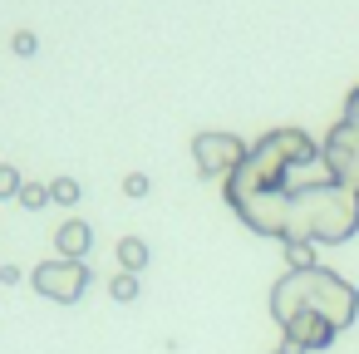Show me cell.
I'll return each instance as SVG.
<instances>
[{
  "instance_id": "8fae6325",
  "label": "cell",
  "mask_w": 359,
  "mask_h": 354,
  "mask_svg": "<svg viewBox=\"0 0 359 354\" xmlns=\"http://www.w3.org/2000/svg\"><path fill=\"white\" fill-rule=\"evenodd\" d=\"M138 290H143V285H138V275H133V271H118V275L109 280V295H114V300H123V305H128V300H138Z\"/></svg>"
},
{
  "instance_id": "ac0fdd59",
  "label": "cell",
  "mask_w": 359,
  "mask_h": 354,
  "mask_svg": "<svg viewBox=\"0 0 359 354\" xmlns=\"http://www.w3.org/2000/svg\"><path fill=\"white\" fill-rule=\"evenodd\" d=\"M271 354H295V349H290V344H280V349H271Z\"/></svg>"
},
{
  "instance_id": "52a82bcc",
  "label": "cell",
  "mask_w": 359,
  "mask_h": 354,
  "mask_svg": "<svg viewBox=\"0 0 359 354\" xmlns=\"http://www.w3.org/2000/svg\"><path fill=\"white\" fill-rule=\"evenodd\" d=\"M89 246H94L89 222H79V217L60 222V231H55V251H60L65 261H84V256H89Z\"/></svg>"
},
{
  "instance_id": "2e32d148",
  "label": "cell",
  "mask_w": 359,
  "mask_h": 354,
  "mask_svg": "<svg viewBox=\"0 0 359 354\" xmlns=\"http://www.w3.org/2000/svg\"><path fill=\"white\" fill-rule=\"evenodd\" d=\"M344 123L359 128V89H349V99H344Z\"/></svg>"
},
{
  "instance_id": "6da1fadb",
  "label": "cell",
  "mask_w": 359,
  "mask_h": 354,
  "mask_svg": "<svg viewBox=\"0 0 359 354\" xmlns=\"http://www.w3.org/2000/svg\"><path fill=\"white\" fill-rule=\"evenodd\" d=\"M359 231V192L339 182H310V187H285V241H315V246H339Z\"/></svg>"
},
{
  "instance_id": "7a4b0ae2",
  "label": "cell",
  "mask_w": 359,
  "mask_h": 354,
  "mask_svg": "<svg viewBox=\"0 0 359 354\" xmlns=\"http://www.w3.org/2000/svg\"><path fill=\"white\" fill-rule=\"evenodd\" d=\"M295 310H315L334 329H349L354 315H359V290L344 275L325 271V266H315V271H285L271 285V315H276V325H285Z\"/></svg>"
},
{
  "instance_id": "5b68a950",
  "label": "cell",
  "mask_w": 359,
  "mask_h": 354,
  "mask_svg": "<svg viewBox=\"0 0 359 354\" xmlns=\"http://www.w3.org/2000/svg\"><path fill=\"white\" fill-rule=\"evenodd\" d=\"M320 158H325V168H330V177H334L339 187L359 192V128H354V123L339 118V123L325 133Z\"/></svg>"
},
{
  "instance_id": "30bf717a",
  "label": "cell",
  "mask_w": 359,
  "mask_h": 354,
  "mask_svg": "<svg viewBox=\"0 0 359 354\" xmlns=\"http://www.w3.org/2000/svg\"><path fill=\"white\" fill-rule=\"evenodd\" d=\"M79 197H84V187H79L74 177H55V182H50V202H60V207H74Z\"/></svg>"
},
{
  "instance_id": "4fadbf2b",
  "label": "cell",
  "mask_w": 359,
  "mask_h": 354,
  "mask_svg": "<svg viewBox=\"0 0 359 354\" xmlns=\"http://www.w3.org/2000/svg\"><path fill=\"white\" fill-rule=\"evenodd\" d=\"M20 182H25V177H20L11 163H0V197H15V192H20Z\"/></svg>"
},
{
  "instance_id": "9a60e30c",
  "label": "cell",
  "mask_w": 359,
  "mask_h": 354,
  "mask_svg": "<svg viewBox=\"0 0 359 354\" xmlns=\"http://www.w3.org/2000/svg\"><path fill=\"white\" fill-rule=\"evenodd\" d=\"M148 187H153V182H148L143 172H128V177H123V192H128V197H148Z\"/></svg>"
},
{
  "instance_id": "e0dca14e",
  "label": "cell",
  "mask_w": 359,
  "mask_h": 354,
  "mask_svg": "<svg viewBox=\"0 0 359 354\" xmlns=\"http://www.w3.org/2000/svg\"><path fill=\"white\" fill-rule=\"evenodd\" d=\"M0 280H6V285H20L25 271H20V266H0Z\"/></svg>"
},
{
  "instance_id": "8992f818",
  "label": "cell",
  "mask_w": 359,
  "mask_h": 354,
  "mask_svg": "<svg viewBox=\"0 0 359 354\" xmlns=\"http://www.w3.org/2000/svg\"><path fill=\"white\" fill-rule=\"evenodd\" d=\"M280 334H285V344L295 349V354H315V349H325V344H334V325L325 320V315H315V310H295L285 325H280Z\"/></svg>"
},
{
  "instance_id": "9c48e42d",
  "label": "cell",
  "mask_w": 359,
  "mask_h": 354,
  "mask_svg": "<svg viewBox=\"0 0 359 354\" xmlns=\"http://www.w3.org/2000/svg\"><path fill=\"white\" fill-rule=\"evenodd\" d=\"M285 266L290 271H315V241H285Z\"/></svg>"
},
{
  "instance_id": "ba28073f",
  "label": "cell",
  "mask_w": 359,
  "mask_h": 354,
  "mask_svg": "<svg viewBox=\"0 0 359 354\" xmlns=\"http://www.w3.org/2000/svg\"><path fill=\"white\" fill-rule=\"evenodd\" d=\"M114 256H118V271H133V275L153 261V251H148V241H143V236H123V241L114 246Z\"/></svg>"
},
{
  "instance_id": "7c38bea8",
  "label": "cell",
  "mask_w": 359,
  "mask_h": 354,
  "mask_svg": "<svg viewBox=\"0 0 359 354\" xmlns=\"http://www.w3.org/2000/svg\"><path fill=\"white\" fill-rule=\"evenodd\" d=\"M15 197H20V207L40 212V207L50 202V187H45V182H20V192H15Z\"/></svg>"
},
{
  "instance_id": "277c9868",
  "label": "cell",
  "mask_w": 359,
  "mask_h": 354,
  "mask_svg": "<svg viewBox=\"0 0 359 354\" xmlns=\"http://www.w3.org/2000/svg\"><path fill=\"white\" fill-rule=\"evenodd\" d=\"M30 285H35L40 295L60 300V305H74V300L89 290V266H84V261H65V256H55V261H45V266L30 271Z\"/></svg>"
},
{
  "instance_id": "5bb4252c",
  "label": "cell",
  "mask_w": 359,
  "mask_h": 354,
  "mask_svg": "<svg viewBox=\"0 0 359 354\" xmlns=\"http://www.w3.org/2000/svg\"><path fill=\"white\" fill-rule=\"evenodd\" d=\"M11 50H15V55H20V60H30V55H35V50H40V40H35V35H30V30H15V40H11Z\"/></svg>"
},
{
  "instance_id": "3957f363",
  "label": "cell",
  "mask_w": 359,
  "mask_h": 354,
  "mask_svg": "<svg viewBox=\"0 0 359 354\" xmlns=\"http://www.w3.org/2000/svg\"><path fill=\"white\" fill-rule=\"evenodd\" d=\"M246 153H251V148H246L236 133H217V128H212V133H197V138H192V163H197L202 177H231V172L246 163Z\"/></svg>"
}]
</instances>
